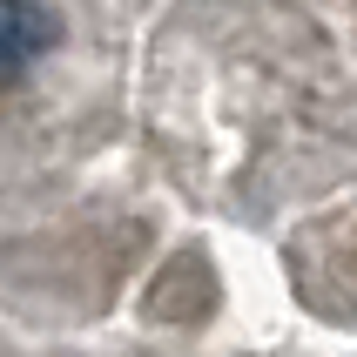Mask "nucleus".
I'll use <instances>...</instances> for the list:
<instances>
[{
    "instance_id": "f257e3e1",
    "label": "nucleus",
    "mask_w": 357,
    "mask_h": 357,
    "mask_svg": "<svg viewBox=\"0 0 357 357\" xmlns=\"http://www.w3.org/2000/svg\"><path fill=\"white\" fill-rule=\"evenodd\" d=\"M54 40H61V20L40 0H0V88L34 75L40 61L54 54Z\"/></svg>"
}]
</instances>
